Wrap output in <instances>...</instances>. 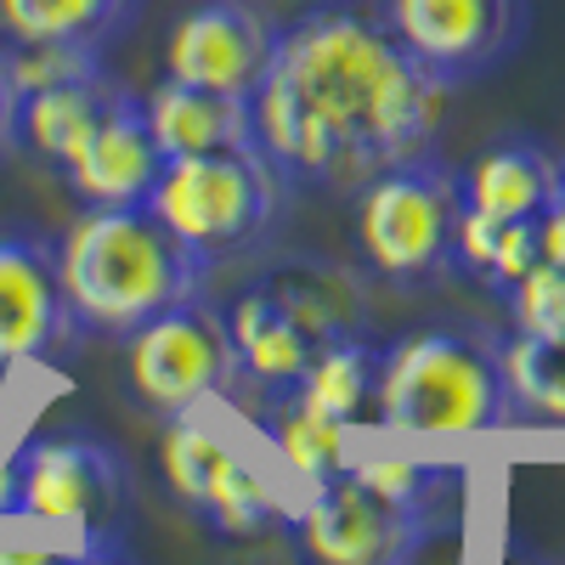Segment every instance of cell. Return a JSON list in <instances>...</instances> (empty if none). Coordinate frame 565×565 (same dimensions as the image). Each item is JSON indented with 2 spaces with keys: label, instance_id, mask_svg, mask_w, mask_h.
Segmentation results:
<instances>
[{
  "label": "cell",
  "instance_id": "obj_1",
  "mask_svg": "<svg viewBox=\"0 0 565 565\" xmlns=\"http://www.w3.org/2000/svg\"><path fill=\"white\" fill-rule=\"evenodd\" d=\"M271 74L289 79L351 141L367 175L424 153L447 114V85L413 63L385 0H317L277 29Z\"/></svg>",
  "mask_w": 565,
  "mask_h": 565
},
{
  "label": "cell",
  "instance_id": "obj_2",
  "mask_svg": "<svg viewBox=\"0 0 565 565\" xmlns=\"http://www.w3.org/2000/svg\"><path fill=\"white\" fill-rule=\"evenodd\" d=\"M63 295L74 306L79 334H136L181 300L204 295L210 266L148 210H85L57 244Z\"/></svg>",
  "mask_w": 565,
  "mask_h": 565
},
{
  "label": "cell",
  "instance_id": "obj_3",
  "mask_svg": "<svg viewBox=\"0 0 565 565\" xmlns=\"http://www.w3.org/2000/svg\"><path fill=\"white\" fill-rule=\"evenodd\" d=\"M373 418L402 436H481L514 424L498 351L458 328H424L385 351Z\"/></svg>",
  "mask_w": 565,
  "mask_h": 565
},
{
  "label": "cell",
  "instance_id": "obj_4",
  "mask_svg": "<svg viewBox=\"0 0 565 565\" xmlns=\"http://www.w3.org/2000/svg\"><path fill=\"white\" fill-rule=\"evenodd\" d=\"M458 210V170L436 148L373 170L356 199V249L367 271L391 289H430L441 271H452Z\"/></svg>",
  "mask_w": 565,
  "mask_h": 565
},
{
  "label": "cell",
  "instance_id": "obj_5",
  "mask_svg": "<svg viewBox=\"0 0 565 565\" xmlns=\"http://www.w3.org/2000/svg\"><path fill=\"white\" fill-rule=\"evenodd\" d=\"M277 175L260 153H193L164 159L148 210L204 266L249 249L277 215Z\"/></svg>",
  "mask_w": 565,
  "mask_h": 565
},
{
  "label": "cell",
  "instance_id": "obj_6",
  "mask_svg": "<svg viewBox=\"0 0 565 565\" xmlns=\"http://www.w3.org/2000/svg\"><path fill=\"white\" fill-rule=\"evenodd\" d=\"M125 385L153 418H175L210 396H232L238 356H232L226 311L199 295L141 322L136 334H125Z\"/></svg>",
  "mask_w": 565,
  "mask_h": 565
},
{
  "label": "cell",
  "instance_id": "obj_7",
  "mask_svg": "<svg viewBox=\"0 0 565 565\" xmlns=\"http://www.w3.org/2000/svg\"><path fill=\"white\" fill-rule=\"evenodd\" d=\"M23 521L74 526L85 543H125L130 526V469L97 436H40L18 452Z\"/></svg>",
  "mask_w": 565,
  "mask_h": 565
},
{
  "label": "cell",
  "instance_id": "obj_8",
  "mask_svg": "<svg viewBox=\"0 0 565 565\" xmlns=\"http://www.w3.org/2000/svg\"><path fill=\"white\" fill-rule=\"evenodd\" d=\"M385 18L413 63L452 85L498 74L532 34V0H385Z\"/></svg>",
  "mask_w": 565,
  "mask_h": 565
},
{
  "label": "cell",
  "instance_id": "obj_9",
  "mask_svg": "<svg viewBox=\"0 0 565 565\" xmlns=\"http://www.w3.org/2000/svg\"><path fill=\"white\" fill-rule=\"evenodd\" d=\"M277 63V23L255 0H193L164 45V74L221 97H255Z\"/></svg>",
  "mask_w": 565,
  "mask_h": 565
},
{
  "label": "cell",
  "instance_id": "obj_10",
  "mask_svg": "<svg viewBox=\"0 0 565 565\" xmlns=\"http://www.w3.org/2000/svg\"><path fill=\"white\" fill-rule=\"evenodd\" d=\"M424 514H402L380 503L367 487L351 481V469L328 487H311L306 509L295 514V537L306 565H413L430 543Z\"/></svg>",
  "mask_w": 565,
  "mask_h": 565
},
{
  "label": "cell",
  "instance_id": "obj_11",
  "mask_svg": "<svg viewBox=\"0 0 565 565\" xmlns=\"http://www.w3.org/2000/svg\"><path fill=\"white\" fill-rule=\"evenodd\" d=\"M79 340L74 306L63 295L57 244L34 232H0V373L45 362Z\"/></svg>",
  "mask_w": 565,
  "mask_h": 565
},
{
  "label": "cell",
  "instance_id": "obj_12",
  "mask_svg": "<svg viewBox=\"0 0 565 565\" xmlns=\"http://www.w3.org/2000/svg\"><path fill=\"white\" fill-rule=\"evenodd\" d=\"M249 114H255L260 159L271 164V175L282 186H362L367 181L362 159L351 153V141L282 74L260 79V90L249 97Z\"/></svg>",
  "mask_w": 565,
  "mask_h": 565
},
{
  "label": "cell",
  "instance_id": "obj_13",
  "mask_svg": "<svg viewBox=\"0 0 565 565\" xmlns=\"http://www.w3.org/2000/svg\"><path fill=\"white\" fill-rule=\"evenodd\" d=\"M159 170H164V153L148 130L141 97L125 90L103 114V125L79 141V153L63 164V186L85 210H125V204H148Z\"/></svg>",
  "mask_w": 565,
  "mask_h": 565
},
{
  "label": "cell",
  "instance_id": "obj_14",
  "mask_svg": "<svg viewBox=\"0 0 565 565\" xmlns=\"http://www.w3.org/2000/svg\"><path fill=\"white\" fill-rule=\"evenodd\" d=\"M148 130L159 141L164 159H193V153H260L255 141V114L249 97H221L204 85H181V79H159L141 97Z\"/></svg>",
  "mask_w": 565,
  "mask_h": 565
},
{
  "label": "cell",
  "instance_id": "obj_15",
  "mask_svg": "<svg viewBox=\"0 0 565 565\" xmlns=\"http://www.w3.org/2000/svg\"><path fill=\"white\" fill-rule=\"evenodd\" d=\"M458 193L469 210H481L492 221H537L565 193V164L537 141L514 136L458 170Z\"/></svg>",
  "mask_w": 565,
  "mask_h": 565
},
{
  "label": "cell",
  "instance_id": "obj_16",
  "mask_svg": "<svg viewBox=\"0 0 565 565\" xmlns=\"http://www.w3.org/2000/svg\"><path fill=\"white\" fill-rule=\"evenodd\" d=\"M226 334H232V356H238V380L255 396L300 385L311 367V351H317L266 282H255V289H244L226 306Z\"/></svg>",
  "mask_w": 565,
  "mask_h": 565
},
{
  "label": "cell",
  "instance_id": "obj_17",
  "mask_svg": "<svg viewBox=\"0 0 565 565\" xmlns=\"http://www.w3.org/2000/svg\"><path fill=\"white\" fill-rule=\"evenodd\" d=\"M255 424L306 487H328L351 469V424L322 413L300 385L255 396Z\"/></svg>",
  "mask_w": 565,
  "mask_h": 565
},
{
  "label": "cell",
  "instance_id": "obj_18",
  "mask_svg": "<svg viewBox=\"0 0 565 565\" xmlns=\"http://www.w3.org/2000/svg\"><path fill=\"white\" fill-rule=\"evenodd\" d=\"M125 79L114 74H85V79H68V85H52V90H34V97L18 103V130L12 141H23V148L45 164H68L79 153V141L103 125V114L125 97Z\"/></svg>",
  "mask_w": 565,
  "mask_h": 565
},
{
  "label": "cell",
  "instance_id": "obj_19",
  "mask_svg": "<svg viewBox=\"0 0 565 565\" xmlns=\"http://www.w3.org/2000/svg\"><path fill=\"white\" fill-rule=\"evenodd\" d=\"M141 12V0H0L7 40H57L103 52Z\"/></svg>",
  "mask_w": 565,
  "mask_h": 565
},
{
  "label": "cell",
  "instance_id": "obj_20",
  "mask_svg": "<svg viewBox=\"0 0 565 565\" xmlns=\"http://www.w3.org/2000/svg\"><path fill=\"white\" fill-rule=\"evenodd\" d=\"M380 373H385V345H367L356 334H334L328 345L311 351V367H306L300 391L322 413L345 418L356 430V424L367 418V407L380 402Z\"/></svg>",
  "mask_w": 565,
  "mask_h": 565
},
{
  "label": "cell",
  "instance_id": "obj_21",
  "mask_svg": "<svg viewBox=\"0 0 565 565\" xmlns=\"http://www.w3.org/2000/svg\"><path fill=\"white\" fill-rule=\"evenodd\" d=\"M492 351L509 385L514 424H565V345L509 334Z\"/></svg>",
  "mask_w": 565,
  "mask_h": 565
},
{
  "label": "cell",
  "instance_id": "obj_22",
  "mask_svg": "<svg viewBox=\"0 0 565 565\" xmlns=\"http://www.w3.org/2000/svg\"><path fill=\"white\" fill-rule=\"evenodd\" d=\"M199 514H204L215 532H226V537H255V532H266L277 521V492H271V481L260 476L244 452L221 447Z\"/></svg>",
  "mask_w": 565,
  "mask_h": 565
},
{
  "label": "cell",
  "instance_id": "obj_23",
  "mask_svg": "<svg viewBox=\"0 0 565 565\" xmlns=\"http://www.w3.org/2000/svg\"><path fill=\"white\" fill-rule=\"evenodd\" d=\"M351 481L367 487L380 503L402 509V514H424V521H436V498L441 487L452 481V469L441 463H424V458H351Z\"/></svg>",
  "mask_w": 565,
  "mask_h": 565
},
{
  "label": "cell",
  "instance_id": "obj_24",
  "mask_svg": "<svg viewBox=\"0 0 565 565\" xmlns=\"http://www.w3.org/2000/svg\"><path fill=\"white\" fill-rule=\"evenodd\" d=\"M221 436L204 430V424L193 413H175L164 418V441H159V463H164V481L170 492L199 514L204 492H210V476H215V458H221Z\"/></svg>",
  "mask_w": 565,
  "mask_h": 565
},
{
  "label": "cell",
  "instance_id": "obj_25",
  "mask_svg": "<svg viewBox=\"0 0 565 565\" xmlns=\"http://www.w3.org/2000/svg\"><path fill=\"white\" fill-rule=\"evenodd\" d=\"M103 68V52L90 45H57V40H12V52H0V74H7L12 97H34V90H52L68 79H85Z\"/></svg>",
  "mask_w": 565,
  "mask_h": 565
},
{
  "label": "cell",
  "instance_id": "obj_26",
  "mask_svg": "<svg viewBox=\"0 0 565 565\" xmlns=\"http://www.w3.org/2000/svg\"><path fill=\"white\" fill-rule=\"evenodd\" d=\"M498 300H503V311H509V334L548 340V345L565 340V266L537 260V266L514 282V289H503Z\"/></svg>",
  "mask_w": 565,
  "mask_h": 565
},
{
  "label": "cell",
  "instance_id": "obj_27",
  "mask_svg": "<svg viewBox=\"0 0 565 565\" xmlns=\"http://www.w3.org/2000/svg\"><path fill=\"white\" fill-rule=\"evenodd\" d=\"M266 289L277 295V306L300 322V334L311 345H328L334 334H345V306L328 295V282H317L311 271H289V277H266Z\"/></svg>",
  "mask_w": 565,
  "mask_h": 565
},
{
  "label": "cell",
  "instance_id": "obj_28",
  "mask_svg": "<svg viewBox=\"0 0 565 565\" xmlns=\"http://www.w3.org/2000/svg\"><path fill=\"white\" fill-rule=\"evenodd\" d=\"M537 260H543L537 221H503V232H498V249H492V271H487V289H492V295L514 289V282H521Z\"/></svg>",
  "mask_w": 565,
  "mask_h": 565
},
{
  "label": "cell",
  "instance_id": "obj_29",
  "mask_svg": "<svg viewBox=\"0 0 565 565\" xmlns=\"http://www.w3.org/2000/svg\"><path fill=\"white\" fill-rule=\"evenodd\" d=\"M537 244H543V260L548 266H565V193L537 215Z\"/></svg>",
  "mask_w": 565,
  "mask_h": 565
},
{
  "label": "cell",
  "instance_id": "obj_30",
  "mask_svg": "<svg viewBox=\"0 0 565 565\" xmlns=\"http://www.w3.org/2000/svg\"><path fill=\"white\" fill-rule=\"evenodd\" d=\"M57 565H136V559L125 554V543H85V548L63 554Z\"/></svg>",
  "mask_w": 565,
  "mask_h": 565
},
{
  "label": "cell",
  "instance_id": "obj_31",
  "mask_svg": "<svg viewBox=\"0 0 565 565\" xmlns=\"http://www.w3.org/2000/svg\"><path fill=\"white\" fill-rule=\"evenodd\" d=\"M23 509V476H18V452L0 458V521Z\"/></svg>",
  "mask_w": 565,
  "mask_h": 565
},
{
  "label": "cell",
  "instance_id": "obj_32",
  "mask_svg": "<svg viewBox=\"0 0 565 565\" xmlns=\"http://www.w3.org/2000/svg\"><path fill=\"white\" fill-rule=\"evenodd\" d=\"M57 548H40V543H7L0 548V565H57Z\"/></svg>",
  "mask_w": 565,
  "mask_h": 565
},
{
  "label": "cell",
  "instance_id": "obj_33",
  "mask_svg": "<svg viewBox=\"0 0 565 565\" xmlns=\"http://www.w3.org/2000/svg\"><path fill=\"white\" fill-rule=\"evenodd\" d=\"M12 130H18V97H12L7 74H0V148H7V141H12Z\"/></svg>",
  "mask_w": 565,
  "mask_h": 565
},
{
  "label": "cell",
  "instance_id": "obj_34",
  "mask_svg": "<svg viewBox=\"0 0 565 565\" xmlns=\"http://www.w3.org/2000/svg\"><path fill=\"white\" fill-rule=\"evenodd\" d=\"M559 345H565V340H559Z\"/></svg>",
  "mask_w": 565,
  "mask_h": 565
}]
</instances>
